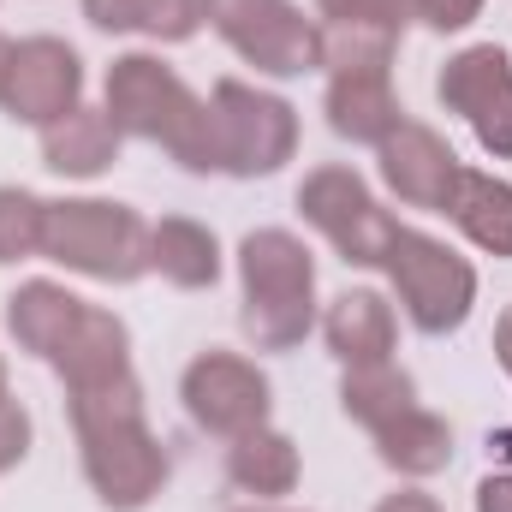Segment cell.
<instances>
[{"mask_svg":"<svg viewBox=\"0 0 512 512\" xmlns=\"http://www.w3.org/2000/svg\"><path fill=\"white\" fill-rule=\"evenodd\" d=\"M316 6L334 24H376V30H393V36L417 18V0H316Z\"/></svg>","mask_w":512,"mask_h":512,"instance_id":"cell-26","label":"cell"},{"mask_svg":"<svg viewBox=\"0 0 512 512\" xmlns=\"http://www.w3.org/2000/svg\"><path fill=\"white\" fill-rule=\"evenodd\" d=\"M78 316H84V298H72V292L54 286V280H30V286H18L12 304H6L12 340H18L24 352H36V358H54V352L66 346V334L78 328Z\"/></svg>","mask_w":512,"mask_h":512,"instance_id":"cell-17","label":"cell"},{"mask_svg":"<svg viewBox=\"0 0 512 512\" xmlns=\"http://www.w3.org/2000/svg\"><path fill=\"white\" fill-rule=\"evenodd\" d=\"M84 96V60L54 42V36H30L12 48V66H6V90H0V108L24 126H54L78 108Z\"/></svg>","mask_w":512,"mask_h":512,"instance_id":"cell-11","label":"cell"},{"mask_svg":"<svg viewBox=\"0 0 512 512\" xmlns=\"http://www.w3.org/2000/svg\"><path fill=\"white\" fill-rule=\"evenodd\" d=\"M203 18L274 78L316 66V24L292 0H203Z\"/></svg>","mask_w":512,"mask_h":512,"instance_id":"cell-8","label":"cell"},{"mask_svg":"<svg viewBox=\"0 0 512 512\" xmlns=\"http://www.w3.org/2000/svg\"><path fill=\"white\" fill-rule=\"evenodd\" d=\"M108 120L131 137L161 143L173 161H185L191 173L215 167V143H209V108L155 60V54H126L108 72Z\"/></svg>","mask_w":512,"mask_h":512,"instance_id":"cell-2","label":"cell"},{"mask_svg":"<svg viewBox=\"0 0 512 512\" xmlns=\"http://www.w3.org/2000/svg\"><path fill=\"white\" fill-rule=\"evenodd\" d=\"M30 453V417L18 399H0V471H12Z\"/></svg>","mask_w":512,"mask_h":512,"instance_id":"cell-27","label":"cell"},{"mask_svg":"<svg viewBox=\"0 0 512 512\" xmlns=\"http://www.w3.org/2000/svg\"><path fill=\"white\" fill-rule=\"evenodd\" d=\"M393 30H376V24H334L322 18L316 24V66L328 72H387L393 60Z\"/></svg>","mask_w":512,"mask_h":512,"instance_id":"cell-24","label":"cell"},{"mask_svg":"<svg viewBox=\"0 0 512 512\" xmlns=\"http://www.w3.org/2000/svg\"><path fill=\"white\" fill-rule=\"evenodd\" d=\"M131 340H126V322L114 310H96L84 304L78 328L66 334V346L54 352V370L66 376V393H84V387H102L114 376H131Z\"/></svg>","mask_w":512,"mask_h":512,"instance_id":"cell-13","label":"cell"},{"mask_svg":"<svg viewBox=\"0 0 512 512\" xmlns=\"http://www.w3.org/2000/svg\"><path fill=\"white\" fill-rule=\"evenodd\" d=\"M495 352H501V370L512 376V304L501 310V322H495Z\"/></svg>","mask_w":512,"mask_h":512,"instance_id":"cell-31","label":"cell"},{"mask_svg":"<svg viewBox=\"0 0 512 512\" xmlns=\"http://www.w3.org/2000/svg\"><path fill=\"white\" fill-rule=\"evenodd\" d=\"M120 155V126L108 120V108H72L66 120L42 126V161L66 179H96L108 173Z\"/></svg>","mask_w":512,"mask_h":512,"instance_id":"cell-15","label":"cell"},{"mask_svg":"<svg viewBox=\"0 0 512 512\" xmlns=\"http://www.w3.org/2000/svg\"><path fill=\"white\" fill-rule=\"evenodd\" d=\"M227 477L245 495H292V483H298V447L280 429H251V435L233 441Z\"/></svg>","mask_w":512,"mask_h":512,"instance_id":"cell-22","label":"cell"},{"mask_svg":"<svg viewBox=\"0 0 512 512\" xmlns=\"http://www.w3.org/2000/svg\"><path fill=\"white\" fill-rule=\"evenodd\" d=\"M6 66H12V42L0 36V90H6Z\"/></svg>","mask_w":512,"mask_h":512,"instance_id":"cell-32","label":"cell"},{"mask_svg":"<svg viewBox=\"0 0 512 512\" xmlns=\"http://www.w3.org/2000/svg\"><path fill=\"white\" fill-rule=\"evenodd\" d=\"M0 399H6V364H0Z\"/></svg>","mask_w":512,"mask_h":512,"instance_id":"cell-33","label":"cell"},{"mask_svg":"<svg viewBox=\"0 0 512 512\" xmlns=\"http://www.w3.org/2000/svg\"><path fill=\"white\" fill-rule=\"evenodd\" d=\"M477 12H483V0H417V18L435 30H465Z\"/></svg>","mask_w":512,"mask_h":512,"instance_id":"cell-28","label":"cell"},{"mask_svg":"<svg viewBox=\"0 0 512 512\" xmlns=\"http://www.w3.org/2000/svg\"><path fill=\"white\" fill-rule=\"evenodd\" d=\"M441 215H453V227H459L477 251L512 256V185L507 179L459 167V185H453V197H447Z\"/></svg>","mask_w":512,"mask_h":512,"instance_id":"cell-16","label":"cell"},{"mask_svg":"<svg viewBox=\"0 0 512 512\" xmlns=\"http://www.w3.org/2000/svg\"><path fill=\"white\" fill-rule=\"evenodd\" d=\"M387 274H393V292L405 304V316L423 328V334H453L465 328L471 304H477V274L465 256H453L441 239L429 233H411L399 227L393 245H387Z\"/></svg>","mask_w":512,"mask_h":512,"instance_id":"cell-5","label":"cell"},{"mask_svg":"<svg viewBox=\"0 0 512 512\" xmlns=\"http://www.w3.org/2000/svg\"><path fill=\"white\" fill-rule=\"evenodd\" d=\"M298 209H304V221H310L334 251L346 256V262H358V268L387 262V245H393V233H399V221L370 197V185H364L352 167H316V173L298 185Z\"/></svg>","mask_w":512,"mask_h":512,"instance_id":"cell-7","label":"cell"},{"mask_svg":"<svg viewBox=\"0 0 512 512\" xmlns=\"http://www.w3.org/2000/svg\"><path fill=\"white\" fill-rule=\"evenodd\" d=\"M376 512H441L435 495H423V489H399V495H387Z\"/></svg>","mask_w":512,"mask_h":512,"instance_id":"cell-30","label":"cell"},{"mask_svg":"<svg viewBox=\"0 0 512 512\" xmlns=\"http://www.w3.org/2000/svg\"><path fill=\"white\" fill-rule=\"evenodd\" d=\"M322 328H328V346L352 370L387 364V352H393V304H387L382 292H340Z\"/></svg>","mask_w":512,"mask_h":512,"instance_id":"cell-18","label":"cell"},{"mask_svg":"<svg viewBox=\"0 0 512 512\" xmlns=\"http://www.w3.org/2000/svg\"><path fill=\"white\" fill-rule=\"evenodd\" d=\"M84 18L96 30H137L155 42H185L203 24V0H84Z\"/></svg>","mask_w":512,"mask_h":512,"instance_id":"cell-21","label":"cell"},{"mask_svg":"<svg viewBox=\"0 0 512 512\" xmlns=\"http://www.w3.org/2000/svg\"><path fill=\"white\" fill-rule=\"evenodd\" d=\"M149 268H161L185 292H203V286L221 280V245H215L209 227H197L185 215H167L161 227H149Z\"/></svg>","mask_w":512,"mask_h":512,"instance_id":"cell-19","label":"cell"},{"mask_svg":"<svg viewBox=\"0 0 512 512\" xmlns=\"http://www.w3.org/2000/svg\"><path fill=\"white\" fill-rule=\"evenodd\" d=\"M179 399H185L197 429L227 435V441H239V435L268 423V376L256 364H245V358H233V352H203L185 370Z\"/></svg>","mask_w":512,"mask_h":512,"instance_id":"cell-9","label":"cell"},{"mask_svg":"<svg viewBox=\"0 0 512 512\" xmlns=\"http://www.w3.org/2000/svg\"><path fill=\"white\" fill-rule=\"evenodd\" d=\"M72 423H78V447H84V477L108 507L137 512L161 495L167 453L143 423L137 376H114L102 387L72 393Z\"/></svg>","mask_w":512,"mask_h":512,"instance_id":"cell-1","label":"cell"},{"mask_svg":"<svg viewBox=\"0 0 512 512\" xmlns=\"http://www.w3.org/2000/svg\"><path fill=\"white\" fill-rule=\"evenodd\" d=\"M328 126L340 137H352V143H376L382 149L387 137L405 126L387 72H334V84H328Z\"/></svg>","mask_w":512,"mask_h":512,"instance_id":"cell-14","label":"cell"},{"mask_svg":"<svg viewBox=\"0 0 512 512\" xmlns=\"http://www.w3.org/2000/svg\"><path fill=\"white\" fill-rule=\"evenodd\" d=\"M340 399H346V417H358L370 435L393 423L399 411H411L417 405V387L405 370H393V364H364V370H352L346 387H340Z\"/></svg>","mask_w":512,"mask_h":512,"instance_id":"cell-23","label":"cell"},{"mask_svg":"<svg viewBox=\"0 0 512 512\" xmlns=\"http://www.w3.org/2000/svg\"><path fill=\"white\" fill-rule=\"evenodd\" d=\"M441 102L453 108V114H465L471 131H477V143L489 149V155H512V60L507 48H495V42H483V48H465V54H453L447 66H441Z\"/></svg>","mask_w":512,"mask_h":512,"instance_id":"cell-10","label":"cell"},{"mask_svg":"<svg viewBox=\"0 0 512 512\" xmlns=\"http://www.w3.org/2000/svg\"><path fill=\"white\" fill-rule=\"evenodd\" d=\"M239 274H245V334H251L256 352H286L310 334L316 322V262L310 251L280 233V227H262L239 245Z\"/></svg>","mask_w":512,"mask_h":512,"instance_id":"cell-3","label":"cell"},{"mask_svg":"<svg viewBox=\"0 0 512 512\" xmlns=\"http://www.w3.org/2000/svg\"><path fill=\"white\" fill-rule=\"evenodd\" d=\"M477 512H512V471L477 483Z\"/></svg>","mask_w":512,"mask_h":512,"instance_id":"cell-29","label":"cell"},{"mask_svg":"<svg viewBox=\"0 0 512 512\" xmlns=\"http://www.w3.org/2000/svg\"><path fill=\"white\" fill-rule=\"evenodd\" d=\"M376 447H382V459L393 471H405V477H435V471H447V459H453V429H447V417L411 405V411H399L393 423L376 429Z\"/></svg>","mask_w":512,"mask_h":512,"instance_id":"cell-20","label":"cell"},{"mask_svg":"<svg viewBox=\"0 0 512 512\" xmlns=\"http://www.w3.org/2000/svg\"><path fill=\"white\" fill-rule=\"evenodd\" d=\"M42 256L90 274V280H114L126 286L149 268V227L131 215L126 203H102V197H78V203H48L42 221Z\"/></svg>","mask_w":512,"mask_h":512,"instance_id":"cell-4","label":"cell"},{"mask_svg":"<svg viewBox=\"0 0 512 512\" xmlns=\"http://www.w3.org/2000/svg\"><path fill=\"white\" fill-rule=\"evenodd\" d=\"M382 179L387 191L411 209H447L453 185H459V155L447 149V137L429 126H405L382 143Z\"/></svg>","mask_w":512,"mask_h":512,"instance_id":"cell-12","label":"cell"},{"mask_svg":"<svg viewBox=\"0 0 512 512\" xmlns=\"http://www.w3.org/2000/svg\"><path fill=\"white\" fill-rule=\"evenodd\" d=\"M209 143H215L221 173L256 179V173H274L280 161H292L298 114H292V102L227 78V84H215V102H209Z\"/></svg>","mask_w":512,"mask_h":512,"instance_id":"cell-6","label":"cell"},{"mask_svg":"<svg viewBox=\"0 0 512 512\" xmlns=\"http://www.w3.org/2000/svg\"><path fill=\"white\" fill-rule=\"evenodd\" d=\"M42 221H48L42 197L0 185V262H24V256L42 251Z\"/></svg>","mask_w":512,"mask_h":512,"instance_id":"cell-25","label":"cell"}]
</instances>
